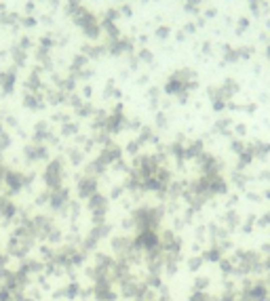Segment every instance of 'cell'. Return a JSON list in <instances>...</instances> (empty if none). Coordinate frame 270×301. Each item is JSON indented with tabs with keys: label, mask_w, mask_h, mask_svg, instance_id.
<instances>
[{
	"label": "cell",
	"mask_w": 270,
	"mask_h": 301,
	"mask_svg": "<svg viewBox=\"0 0 270 301\" xmlns=\"http://www.w3.org/2000/svg\"><path fill=\"white\" fill-rule=\"evenodd\" d=\"M158 246H161V240H158V236L154 234V230H144V232H139L135 238H133V248L137 250H146V253H150V250H156Z\"/></svg>",
	"instance_id": "obj_1"
},
{
	"label": "cell",
	"mask_w": 270,
	"mask_h": 301,
	"mask_svg": "<svg viewBox=\"0 0 270 301\" xmlns=\"http://www.w3.org/2000/svg\"><path fill=\"white\" fill-rule=\"evenodd\" d=\"M112 280L102 278V280H95V286H93V295L97 301H116V290L112 288Z\"/></svg>",
	"instance_id": "obj_2"
},
{
	"label": "cell",
	"mask_w": 270,
	"mask_h": 301,
	"mask_svg": "<svg viewBox=\"0 0 270 301\" xmlns=\"http://www.w3.org/2000/svg\"><path fill=\"white\" fill-rule=\"evenodd\" d=\"M32 240H24V238H11V242H9V255L11 257H26L28 255V250L32 248Z\"/></svg>",
	"instance_id": "obj_3"
},
{
	"label": "cell",
	"mask_w": 270,
	"mask_h": 301,
	"mask_svg": "<svg viewBox=\"0 0 270 301\" xmlns=\"http://www.w3.org/2000/svg\"><path fill=\"white\" fill-rule=\"evenodd\" d=\"M112 248L118 253V257L125 259L129 253L133 250V238H127V236H118L112 240Z\"/></svg>",
	"instance_id": "obj_4"
},
{
	"label": "cell",
	"mask_w": 270,
	"mask_h": 301,
	"mask_svg": "<svg viewBox=\"0 0 270 301\" xmlns=\"http://www.w3.org/2000/svg\"><path fill=\"white\" fill-rule=\"evenodd\" d=\"M19 270H22V272H26L28 276H30V274H38V272L43 270V262H32V259H30V262H26Z\"/></svg>",
	"instance_id": "obj_5"
},
{
	"label": "cell",
	"mask_w": 270,
	"mask_h": 301,
	"mask_svg": "<svg viewBox=\"0 0 270 301\" xmlns=\"http://www.w3.org/2000/svg\"><path fill=\"white\" fill-rule=\"evenodd\" d=\"M59 295H64V297H68V299H76L78 295H81V284H76V282H70L62 293Z\"/></svg>",
	"instance_id": "obj_6"
},
{
	"label": "cell",
	"mask_w": 270,
	"mask_h": 301,
	"mask_svg": "<svg viewBox=\"0 0 270 301\" xmlns=\"http://www.w3.org/2000/svg\"><path fill=\"white\" fill-rule=\"evenodd\" d=\"M0 301H15L13 293L7 286H0Z\"/></svg>",
	"instance_id": "obj_7"
},
{
	"label": "cell",
	"mask_w": 270,
	"mask_h": 301,
	"mask_svg": "<svg viewBox=\"0 0 270 301\" xmlns=\"http://www.w3.org/2000/svg\"><path fill=\"white\" fill-rule=\"evenodd\" d=\"M3 215L5 217H13V213H15V208H13V204H9V202H3Z\"/></svg>",
	"instance_id": "obj_8"
},
{
	"label": "cell",
	"mask_w": 270,
	"mask_h": 301,
	"mask_svg": "<svg viewBox=\"0 0 270 301\" xmlns=\"http://www.w3.org/2000/svg\"><path fill=\"white\" fill-rule=\"evenodd\" d=\"M0 268H7V255L0 253Z\"/></svg>",
	"instance_id": "obj_9"
}]
</instances>
